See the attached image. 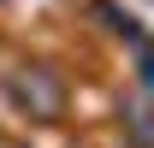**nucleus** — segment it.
Masks as SVG:
<instances>
[{
    "instance_id": "nucleus-1",
    "label": "nucleus",
    "mask_w": 154,
    "mask_h": 148,
    "mask_svg": "<svg viewBox=\"0 0 154 148\" xmlns=\"http://www.w3.org/2000/svg\"><path fill=\"white\" fill-rule=\"evenodd\" d=\"M142 71H148V83H154V59H142Z\"/></svg>"
}]
</instances>
